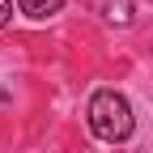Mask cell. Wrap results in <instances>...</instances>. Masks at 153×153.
Listing matches in <instances>:
<instances>
[{
	"mask_svg": "<svg viewBox=\"0 0 153 153\" xmlns=\"http://www.w3.org/2000/svg\"><path fill=\"white\" fill-rule=\"evenodd\" d=\"M85 119H89V132L98 140L106 145H119L132 136V128H136V115H132V102L123 98L119 89H98L89 98V111H85Z\"/></svg>",
	"mask_w": 153,
	"mask_h": 153,
	"instance_id": "1",
	"label": "cell"
},
{
	"mask_svg": "<svg viewBox=\"0 0 153 153\" xmlns=\"http://www.w3.org/2000/svg\"><path fill=\"white\" fill-rule=\"evenodd\" d=\"M98 13L111 26H128L132 22V0H98Z\"/></svg>",
	"mask_w": 153,
	"mask_h": 153,
	"instance_id": "2",
	"label": "cell"
},
{
	"mask_svg": "<svg viewBox=\"0 0 153 153\" xmlns=\"http://www.w3.org/2000/svg\"><path fill=\"white\" fill-rule=\"evenodd\" d=\"M22 4V13L26 17H34V22H47V17H55L64 9V0H17Z\"/></svg>",
	"mask_w": 153,
	"mask_h": 153,
	"instance_id": "3",
	"label": "cell"
},
{
	"mask_svg": "<svg viewBox=\"0 0 153 153\" xmlns=\"http://www.w3.org/2000/svg\"><path fill=\"white\" fill-rule=\"evenodd\" d=\"M9 17H13V0H0V30L9 26Z\"/></svg>",
	"mask_w": 153,
	"mask_h": 153,
	"instance_id": "4",
	"label": "cell"
}]
</instances>
